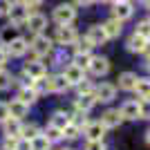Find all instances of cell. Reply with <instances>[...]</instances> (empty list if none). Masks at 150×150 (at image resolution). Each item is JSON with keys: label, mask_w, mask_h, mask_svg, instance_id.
I'll return each instance as SVG.
<instances>
[{"label": "cell", "mask_w": 150, "mask_h": 150, "mask_svg": "<svg viewBox=\"0 0 150 150\" xmlns=\"http://www.w3.org/2000/svg\"><path fill=\"white\" fill-rule=\"evenodd\" d=\"M31 13H34V9H29V7L23 2V0H18V2H11V11H9V18H11V25H25L27 18H29Z\"/></svg>", "instance_id": "obj_1"}, {"label": "cell", "mask_w": 150, "mask_h": 150, "mask_svg": "<svg viewBox=\"0 0 150 150\" xmlns=\"http://www.w3.org/2000/svg\"><path fill=\"white\" fill-rule=\"evenodd\" d=\"M29 50L36 54L38 58H43V56H50L52 50H54V45H52V40L47 36H43V34H38V36H34V40L29 43Z\"/></svg>", "instance_id": "obj_2"}, {"label": "cell", "mask_w": 150, "mask_h": 150, "mask_svg": "<svg viewBox=\"0 0 150 150\" xmlns=\"http://www.w3.org/2000/svg\"><path fill=\"white\" fill-rule=\"evenodd\" d=\"M52 16H54V20H56V25H72V23L76 20V9L65 2V5H58Z\"/></svg>", "instance_id": "obj_3"}, {"label": "cell", "mask_w": 150, "mask_h": 150, "mask_svg": "<svg viewBox=\"0 0 150 150\" xmlns=\"http://www.w3.org/2000/svg\"><path fill=\"white\" fill-rule=\"evenodd\" d=\"M117 96V85L112 83H99L94 88V101H101V103H110Z\"/></svg>", "instance_id": "obj_4"}, {"label": "cell", "mask_w": 150, "mask_h": 150, "mask_svg": "<svg viewBox=\"0 0 150 150\" xmlns=\"http://www.w3.org/2000/svg\"><path fill=\"white\" fill-rule=\"evenodd\" d=\"M54 38H56V43H61V45H74L79 34H76V29L72 25H58Z\"/></svg>", "instance_id": "obj_5"}, {"label": "cell", "mask_w": 150, "mask_h": 150, "mask_svg": "<svg viewBox=\"0 0 150 150\" xmlns=\"http://www.w3.org/2000/svg\"><path fill=\"white\" fill-rule=\"evenodd\" d=\"M119 114L125 121H137L141 119V112H139V101H125L123 105L119 108Z\"/></svg>", "instance_id": "obj_6"}, {"label": "cell", "mask_w": 150, "mask_h": 150, "mask_svg": "<svg viewBox=\"0 0 150 150\" xmlns=\"http://www.w3.org/2000/svg\"><path fill=\"white\" fill-rule=\"evenodd\" d=\"M25 25H27V29H29L31 34H36V36H38V34H43V29L47 27V18H45L43 13L34 11V13L29 16V18H27V23H25Z\"/></svg>", "instance_id": "obj_7"}, {"label": "cell", "mask_w": 150, "mask_h": 150, "mask_svg": "<svg viewBox=\"0 0 150 150\" xmlns=\"http://www.w3.org/2000/svg\"><path fill=\"white\" fill-rule=\"evenodd\" d=\"M63 76L67 79V83H69V85H79V83H83V81H85V69L76 67L74 63H69L67 67H65V72H63Z\"/></svg>", "instance_id": "obj_8"}, {"label": "cell", "mask_w": 150, "mask_h": 150, "mask_svg": "<svg viewBox=\"0 0 150 150\" xmlns=\"http://www.w3.org/2000/svg\"><path fill=\"white\" fill-rule=\"evenodd\" d=\"M23 74L29 76L31 81H36V79H43V76H45V63H43V61L25 63V67H23Z\"/></svg>", "instance_id": "obj_9"}, {"label": "cell", "mask_w": 150, "mask_h": 150, "mask_svg": "<svg viewBox=\"0 0 150 150\" xmlns=\"http://www.w3.org/2000/svg\"><path fill=\"white\" fill-rule=\"evenodd\" d=\"M85 36L90 38V43L94 45V47H99V45H103V43H108L110 38H108V34H105V29H103V25H92L88 29V34Z\"/></svg>", "instance_id": "obj_10"}, {"label": "cell", "mask_w": 150, "mask_h": 150, "mask_svg": "<svg viewBox=\"0 0 150 150\" xmlns=\"http://www.w3.org/2000/svg\"><path fill=\"white\" fill-rule=\"evenodd\" d=\"M121 121H123V117L119 114V110H105V112L101 114V123H103V128H105V130L119 128Z\"/></svg>", "instance_id": "obj_11"}, {"label": "cell", "mask_w": 150, "mask_h": 150, "mask_svg": "<svg viewBox=\"0 0 150 150\" xmlns=\"http://www.w3.org/2000/svg\"><path fill=\"white\" fill-rule=\"evenodd\" d=\"M88 69L94 76H105L108 72H110V61L103 58V56H92V63H90Z\"/></svg>", "instance_id": "obj_12"}, {"label": "cell", "mask_w": 150, "mask_h": 150, "mask_svg": "<svg viewBox=\"0 0 150 150\" xmlns=\"http://www.w3.org/2000/svg\"><path fill=\"white\" fill-rule=\"evenodd\" d=\"M85 139L88 141H101L103 139V134H105V128H103V123L101 121H94V123H88L85 125Z\"/></svg>", "instance_id": "obj_13"}, {"label": "cell", "mask_w": 150, "mask_h": 150, "mask_svg": "<svg viewBox=\"0 0 150 150\" xmlns=\"http://www.w3.org/2000/svg\"><path fill=\"white\" fill-rule=\"evenodd\" d=\"M72 85L67 83V79L63 74H56V76H50L47 79V92H65V90H69Z\"/></svg>", "instance_id": "obj_14"}, {"label": "cell", "mask_w": 150, "mask_h": 150, "mask_svg": "<svg viewBox=\"0 0 150 150\" xmlns=\"http://www.w3.org/2000/svg\"><path fill=\"white\" fill-rule=\"evenodd\" d=\"M7 52H9V56H25L27 52H29V40H25L23 36H18L13 43H9Z\"/></svg>", "instance_id": "obj_15"}, {"label": "cell", "mask_w": 150, "mask_h": 150, "mask_svg": "<svg viewBox=\"0 0 150 150\" xmlns=\"http://www.w3.org/2000/svg\"><path fill=\"white\" fill-rule=\"evenodd\" d=\"M146 45H148V38L139 36V34H132V36L128 38V43H125V50L132 52V54H141V52L146 50Z\"/></svg>", "instance_id": "obj_16"}, {"label": "cell", "mask_w": 150, "mask_h": 150, "mask_svg": "<svg viewBox=\"0 0 150 150\" xmlns=\"http://www.w3.org/2000/svg\"><path fill=\"white\" fill-rule=\"evenodd\" d=\"M132 16V5H130V0H125V2H117L114 5V9H112V18H117V20H128Z\"/></svg>", "instance_id": "obj_17"}, {"label": "cell", "mask_w": 150, "mask_h": 150, "mask_svg": "<svg viewBox=\"0 0 150 150\" xmlns=\"http://www.w3.org/2000/svg\"><path fill=\"white\" fill-rule=\"evenodd\" d=\"M7 108H9V117H13V119H23V117H27V112H29V105L23 103V101H18V99H13L11 103H7Z\"/></svg>", "instance_id": "obj_18"}, {"label": "cell", "mask_w": 150, "mask_h": 150, "mask_svg": "<svg viewBox=\"0 0 150 150\" xmlns=\"http://www.w3.org/2000/svg\"><path fill=\"white\" fill-rule=\"evenodd\" d=\"M2 130H5V134H9V137H20V132H23V123H20V119L9 117L7 121H2Z\"/></svg>", "instance_id": "obj_19"}, {"label": "cell", "mask_w": 150, "mask_h": 150, "mask_svg": "<svg viewBox=\"0 0 150 150\" xmlns=\"http://www.w3.org/2000/svg\"><path fill=\"white\" fill-rule=\"evenodd\" d=\"M103 29H105L108 38H119L121 31H123V27H121V20L110 18V20H105V23H103Z\"/></svg>", "instance_id": "obj_20"}, {"label": "cell", "mask_w": 150, "mask_h": 150, "mask_svg": "<svg viewBox=\"0 0 150 150\" xmlns=\"http://www.w3.org/2000/svg\"><path fill=\"white\" fill-rule=\"evenodd\" d=\"M94 103H96V101H94V94H79V99H76V110L88 114L94 108Z\"/></svg>", "instance_id": "obj_21"}, {"label": "cell", "mask_w": 150, "mask_h": 150, "mask_svg": "<svg viewBox=\"0 0 150 150\" xmlns=\"http://www.w3.org/2000/svg\"><path fill=\"white\" fill-rule=\"evenodd\" d=\"M18 38V27L16 25H7L0 29V45H9Z\"/></svg>", "instance_id": "obj_22"}, {"label": "cell", "mask_w": 150, "mask_h": 150, "mask_svg": "<svg viewBox=\"0 0 150 150\" xmlns=\"http://www.w3.org/2000/svg\"><path fill=\"white\" fill-rule=\"evenodd\" d=\"M137 74H132V72H123V74H119V90H134V85H137Z\"/></svg>", "instance_id": "obj_23"}, {"label": "cell", "mask_w": 150, "mask_h": 150, "mask_svg": "<svg viewBox=\"0 0 150 150\" xmlns=\"http://www.w3.org/2000/svg\"><path fill=\"white\" fill-rule=\"evenodd\" d=\"M69 123H72V117H69L67 112H61V110H58V112L52 114V125H56L58 130H65Z\"/></svg>", "instance_id": "obj_24"}, {"label": "cell", "mask_w": 150, "mask_h": 150, "mask_svg": "<svg viewBox=\"0 0 150 150\" xmlns=\"http://www.w3.org/2000/svg\"><path fill=\"white\" fill-rule=\"evenodd\" d=\"M134 92H137L141 99H150V79H137Z\"/></svg>", "instance_id": "obj_25"}, {"label": "cell", "mask_w": 150, "mask_h": 150, "mask_svg": "<svg viewBox=\"0 0 150 150\" xmlns=\"http://www.w3.org/2000/svg\"><path fill=\"white\" fill-rule=\"evenodd\" d=\"M92 47H94V45L90 43L88 36L76 38V43H74V52H76V54H90V50H92Z\"/></svg>", "instance_id": "obj_26"}, {"label": "cell", "mask_w": 150, "mask_h": 150, "mask_svg": "<svg viewBox=\"0 0 150 150\" xmlns=\"http://www.w3.org/2000/svg\"><path fill=\"white\" fill-rule=\"evenodd\" d=\"M43 134H45V139H47L50 144H54V141H61V139H63V130H58L56 125H52V123L45 128Z\"/></svg>", "instance_id": "obj_27"}, {"label": "cell", "mask_w": 150, "mask_h": 150, "mask_svg": "<svg viewBox=\"0 0 150 150\" xmlns=\"http://www.w3.org/2000/svg\"><path fill=\"white\" fill-rule=\"evenodd\" d=\"M16 99H18V101H23V103H27V105H29V103H34V101L38 99V94L34 92L31 88H23V90L18 92V96H16Z\"/></svg>", "instance_id": "obj_28"}, {"label": "cell", "mask_w": 150, "mask_h": 150, "mask_svg": "<svg viewBox=\"0 0 150 150\" xmlns=\"http://www.w3.org/2000/svg\"><path fill=\"white\" fill-rule=\"evenodd\" d=\"M38 134H40V130H38V125L36 123H29V125H23V132H20V137L23 139H36Z\"/></svg>", "instance_id": "obj_29"}, {"label": "cell", "mask_w": 150, "mask_h": 150, "mask_svg": "<svg viewBox=\"0 0 150 150\" xmlns=\"http://www.w3.org/2000/svg\"><path fill=\"white\" fill-rule=\"evenodd\" d=\"M50 146H52V144L45 139L43 132H40L36 139H31V150H50Z\"/></svg>", "instance_id": "obj_30"}, {"label": "cell", "mask_w": 150, "mask_h": 150, "mask_svg": "<svg viewBox=\"0 0 150 150\" xmlns=\"http://www.w3.org/2000/svg\"><path fill=\"white\" fill-rule=\"evenodd\" d=\"M72 63H74L76 67H81V69H88L90 63H92V56H90V54H76Z\"/></svg>", "instance_id": "obj_31"}, {"label": "cell", "mask_w": 150, "mask_h": 150, "mask_svg": "<svg viewBox=\"0 0 150 150\" xmlns=\"http://www.w3.org/2000/svg\"><path fill=\"white\" fill-rule=\"evenodd\" d=\"M79 134H81V128L74 123H69L65 130H63V139H69V141H74V139H79Z\"/></svg>", "instance_id": "obj_32"}, {"label": "cell", "mask_w": 150, "mask_h": 150, "mask_svg": "<svg viewBox=\"0 0 150 150\" xmlns=\"http://www.w3.org/2000/svg\"><path fill=\"white\" fill-rule=\"evenodd\" d=\"M11 83H13V76L7 72V69H0V90H7V88H11Z\"/></svg>", "instance_id": "obj_33"}, {"label": "cell", "mask_w": 150, "mask_h": 150, "mask_svg": "<svg viewBox=\"0 0 150 150\" xmlns=\"http://www.w3.org/2000/svg\"><path fill=\"white\" fill-rule=\"evenodd\" d=\"M134 34H139V36H144L150 40V20H141L137 25V29H134Z\"/></svg>", "instance_id": "obj_34"}, {"label": "cell", "mask_w": 150, "mask_h": 150, "mask_svg": "<svg viewBox=\"0 0 150 150\" xmlns=\"http://www.w3.org/2000/svg\"><path fill=\"white\" fill-rule=\"evenodd\" d=\"M139 112H141V119H150V99L139 101Z\"/></svg>", "instance_id": "obj_35"}, {"label": "cell", "mask_w": 150, "mask_h": 150, "mask_svg": "<svg viewBox=\"0 0 150 150\" xmlns=\"http://www.w3.org/2000/svg\"><path fill=\"white\" fill-rule=\"evenodd\" d=\"M18 139H20V137H9V134H7V137H5V150H16Z\"/></svg>", "instance_id": "obj_36"}, {"label": "cell", "mask_w": 150, "mask_h": 150, "mask_svg": "<svg viewBox=\"0 0 150 150\" xmlns=\"http://www.w3.org/2000/svg\"><path fill=\"white\" fill-rule=\"evenodd\" d=\"M11 11V0H0V16H9Z\"/></svg>", "instance_id": "obj_37"}, {"label": "cell", "mask_w": 150, "mask_h": 150, "mask_svg": "<svg viewBox=\"0 0 150 150\" xmlns=\"http://www.w3.org/2000/svg\"><path fill=\"white\" fill-rule=\"evenodd\" d=\"M79 94H94V88L88 81H83V83H79Z\"/></svg>", "instance_id": "obj_38"}, {"label": "cell", "mask_w": 150, "mask_h": 150, "mask_svg": "<svg viewBox=\"0 0 150 150\" xmlns=\"http://www.w3.org/2000/svg\"><path fill=\"white\" fill-rule=\"evenodd\" d=\"M16 150H31V141H29V139H23V137H20Z\"/></svg>", "instance_id": "obj_39"}, {"label": "cell", "mask_w": 150, "mask_h": 150, "mask_svg": "<svg viewBox=\"0 0 150 150\" xmlns=\"http://www.w3.org/2000/svg\"><path fill=\"white\" fill-rule=\"evenodd\" d=\"M7 119H9V108H7V103H0V123Z\"/></svg>", "instance_id": "obj_40"}, {"label": "cell", "mask_w": 150, "mask_h": 150, "mask_svg": "<svg viewBox=\"0 0 150 150\" xmlns=\"http://www.w3.org/2000/svg\"><path fill=\"white\" fill-rule=\"evenodd\" d=\"M85 150H105V148H103V144H101V141H88Z\"/></svg>", "instance_id": "obj_41"}, {"label": "cell", "mask_w": 150, "mask_h": 150, "mask_svg": "<svg viewBox=\"0 0 150 150\" xmlns=\"http://www.w3.org/2000/svg\"><path fill=\"white\" fill-rule=\"evenodd\" d=\"M7 58H9V52H7V47H2V45H0V67L7 63Z\"/></svg>", "instance_id": "obj_42"}, {"label": "cell", "mask_w": 150, "mask_h": 150, "mask_svg": "<svg viewBox=\"0 0 150 150\" xmlns=\"http://www.w3.org/2000/svg\"><path fill=\"white\" fill-rule=\"evenodd\" d=\"M23 2H25L27 7H29V9H36V7H40L45 2V0H23Z\"/></svg>", "instance_id": "obj_43"}, {"label": "cell", "mask_w": 150, "mask_h": 150, "mask_svg": "<svg viewBox=\"0 0 150 150\" xmlns=\"http://www.w3.org/2000/svg\"><path fill=\"white\" fill-rule=\"evenodd\" d=\"M74 2H76V5H81V7H90L94 0H74Z\"/></svg>", "instance_id": "obj_44"}, {"label": "cell", "mask_w": 150, "mask_h": 150, "mask_svg": "<svg viewBox=\"0 0 150 150\" xmlns=\"http://www.w3.org/2000/svg\"><path fill=\"white\" fill-rule=\"evenodd\" d=\"M141 54H144V56H146V58H150V40H148V45H146V50H144V52H141Z\"/></svg>", "instance_id": "obj_45"}, {"label": "cell", "mask_w": 150, "mask_h": 150, "mask_svg": "<svg viewBox=\"0 0 150 150\" xmlns=\"http://www.w3.org/2000/svg\"><path fill=\"white\" fill-rule=\"evenodd\" d=\"M146 141H148V144H150V130L146 132Z\"/></svg>", "instance_id": "obj_46"}, {"label": "cell", "mask_w": 150, "mask_h": 150, "mask_svg": "<svg viewBox=\"0 0 150 150\" xmlns=\"http://www.w3.org/2000/svg\"><path fill=\"white\" fill-rule=\"evenodd\" d=\"M141 2H144V5H146V7H150V0H141Z\"/></svg>", "instance_id": "obj_47"}, {"label": "cell", "mask_w": 150, "mask_h": 150, "mask_svg": "<svg viewBox=\"0 0 150 150\" xmlns=\"http://www.w3.org/2000/svg\"><path fill=\"white\" fill-rule=\"evenodd\" d=\"M146 67H148V72H150V58H148V61H146Z\"/></svg>", "instance_id": "obj_48"}, {"label": "cell", "mask_w": 150, "mask_h": 150, "mask_svg": "<svg viewBox=\"0 0 150 150\" xmlns=\"http://www.w3.org/2000/svg\"><path fill=\"white\" fill-rule=\"evenodd\" d=\"M117 2H125V0H114V5H117Z\"/></svg>", "instance_id": "obj_49"}, {"label": "cell", "mask_w": 150, "mask_h": 150, "mask_svg": "<svg viewBox=\"0 0 150 150\" xmlns=\"http://www.w3.org/2000/svg\"><path fill=\"white\" fill-rule=\"evenodd\" d=\"M63 150H72V148H63Z\"/></svg>", "instance_id": "obj_50"}, {"label": "cell", "mask_w": 150, "mask_h": 150, "mask_svg": "<svg viewBox=\"0 0 150 150\" xmlns=\"http://www.w3.org/2000/svg\"><path fill=\"white\" fill-rule=\"evenodd\" d=\"M101 2H105V0H101Z\"/></svg>", "instance_id": "obj_51"}, {"label": "cell", "mask_w": 150, "mask_h": 150, "mask_svg": "<svg viewBox=\"0 0 150 150\" xmlns=\"http://www.w3.org/2000/svg\"><path fill=\"white\" fill-rule=\"evenodd\" d=\"M0 150H2V148H0Z\"/></svg>", "instance_id": "obj_52"}]
</instances>
